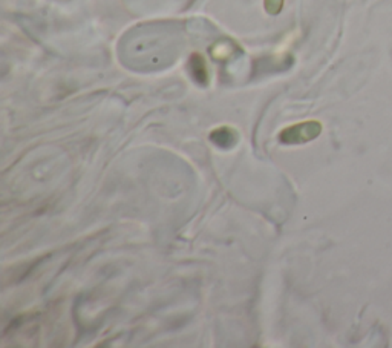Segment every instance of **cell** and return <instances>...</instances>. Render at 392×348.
I'll list each match as a JSON object with an SVG mask.
<instances>
[{"mask_svg":"<svg viewBox=\"0 0 392 348\" xmlns=\"http://www.w3.org/2000/svg\"><path fill=\"white\" fill-rule=\"evenodd\" d=\"M210 141H212L216 147L232 149L237 145L239 135L236 133V129L223 126V128H218V129L212 130V134H210Z\"/></svg>","mask_w":392,"mask_h":348,"instance_id":"3957f363","label":"cell"},{"mask_svg":"<svg viewBox=\"0 0 392 348\" xmlns=\"http://www.w3.org/2000/svg\"><path fill=\"white\" fill-rule=\"evenodd\" d=\"M284 2L285 0H264V8L270 16H277L282 11Z\"/></svg>","mask_w":392,"mask_h":348,"instance_id":"277c9868","label":"cell"},{"mask_svg":"<svg viewBox=\"0 0 392 348\" xmlns=\"http://www.w3.org/2000/svg\"><path fill=\"white\" fill-rule=\"evenodd\" d=\"M320 133H322V125L319 121L310 120V121H302V123L282 129L277 140H279L285 146L303 145L314 138H318Z\"/></svg>","mask_w":392,"mask_h":348,"instance_id":"6da1fadb","label":"cell"},{"mask_svg":"<svg viewBox=\"0 0 392 348\" xmlns=\"http://www.w3.org/2000/svg\"><path fill=\"white\" fill-rule=\"evenodd\" d=\"M187 69L192 75V79L195 83H198L199 86H207L208 84V69H207V62L203 57V55L194 52L190 55Z\"/></svg>","mask_w":392,"mask_h":348,"instance_id":"7a4b0ae2","label":"cell"}]
</instances>
